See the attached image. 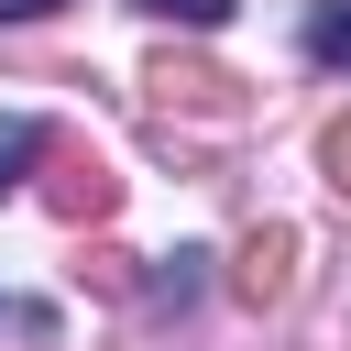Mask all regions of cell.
Returning <instances> with one entry per match:
<instances>
[{"mask_svg": "<svg viewBox=\"0 0 351 351\" xmlns=\"http://www.w3.org/2000/svg\"><path fill=\"white\" fill-rule=\"evenodd\" d=\"M307 55H318V66H351V11H318V22H307Z\"/></svg>", "mask_w": 351, "mask_h": 351, "instance_id": "6", "label": "cell"}, {"mask_svg": "<svg viewBox=\"0 0 351 351\" xmlns=\"http://www.w3.org/2000/svg\"><path fill=\"white\" fill-rule=\"evenodd\" d=\"M33 197H44L66 230H99V219L121 208V176H110L88 143H55V132H44V176H33Z\"/></svg>", "mask_w": 351, "mask_h": 351, "instance_id": "1", "label": "cell"}, {"mask_svg": "<svg viewBox=\"0 0 351 351\" xmlns=\"http://www.w3.org/2000/svg\"><path fill=\"white\" fill-rule=\"evenodd\" d=\"M33 165H44V121L0 110V197H11V186H33Z\"/></svg>", "mask_w": 351, "mask_h": 351, "instance_id": "4", "label": "cell"}, {"mask_svg": "<svg viewBox=\"0 0 351 351\" xmlns=\"http://www.w3.org/2000/svg\"><path fill=\"white\" fill-rule=\"evenodd\" d=\"M77 274H88V285H99V296H132V252H110V241H99V252H88V263H77Z\"/></svg>", "mask_w": 351, "mask_h": 351, "instance_id": "7", "label": "cell"}, {"mask_svg": "<svg viewBox=\"0 0 351 351\" xmlns=\"http://www.w3.org/2000/svg\"><path fill=\"white\" fill-rule=\"evenodd\" d=\"M318 165H329V186H340V197H351V110H340V121H329V132H318Z\"/></svg>", "mask_w": 351, "mask_h": 351, "instance_id": "8", "label": "cell"}, {"mask_svg": "<svg viewBox=\"0 0 351 351\" xmlns=\"http://www.w3.org/2000/svg\"><path fill=\"white\" fill-rule=\"evenodd\" d=\"M33 11H55V0H0V22H33Z\"/></svg>", "mask_w": 351, "mask_h": 351, "instance_id": "9", "label": "cell"}, {"mask_svg": "<svg viewBox=\"0 0 351 351\" xmlns=\"http://www.w3.org/2000/svg\"><path fill=\"white\" fill-rule=\"evenodd\" d=\"M230 285H241L252 307H285V296H296V230H285V219H263V230L241 241V263H230Z\"/></svg>", "mask_w": 351, "mask_h": 351, "instance_id": "3", "label": "cell"}, {"mask_svg": "<svg viewBox=\"0 0 351 351\" xmlns=\"http://www.w3.org/2000/svg\"><path fill=\"white\" fill-rule=\"evenodd\" d=\"M132 11H154V22H186V33H208V22H230V0H132Z\"/></svg>", "mask_w": 351, "mask_h": 351, "instance_id": "5", "label": "cell"}, {"mask_svg": "<svg viewBox=\"0 0 351 351\" xmlns=\"http://www.w3.org/2000/svg\"><path fill=\"white\" fill-rule=\"evenodd\" d=\"M165 110H186V121H230L241 110V77H219L208 55H154V77H143Z\"/></svg>", "mask_w": 351, "mask_h": 351, "instance_id": "2", "label": "cell"}]
</instances>
